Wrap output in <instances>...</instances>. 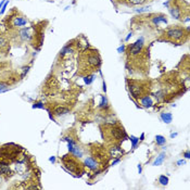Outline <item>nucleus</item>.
Listing matches in <instances>:
<instances>
[{"label": "nucleus", "mask_w": 190, "mask_h": 190, "mask_svg": "<svg viewBox=\"0 0 190 190\" xmlns=\"http://www.w3.org/2000/svg\"><path fill=\"white\" fill-rule=\"evenodd\" d=\"M101 66V57L98 50L86 49L78 57V69L79 74L88 75L99 71Z\"/></svg>", "instance_id": "nucleus-1"}, {"label": "nucleus", "mask_w": 190, "mask_h": 190, "mask_svg": "<svg viewBox=\"0 0 190 190\" xmlns=\"http://www.w3.org/2000/svg\"><path fill=\"white\" fill-rule=\"evenodd\" d=\"M189 27H184L181 25H171L162 33L161 40L168 41L176 45H183L188 40Z\"/></svg>", "instance_id": "nucleus-2"}, {"label": "nucleus", "mask_w": 190, "mask_h": 190, "mask_svg": "<svg viewBox=\"0 0 190 190\" xmlns=\"http://www.w3.org/2000/svg\"><path fill=\"white\" fill-rule=\"evenodd\" d=\"M167 7L168 11L173 19L178 21H184V17H188L189 15V5L185 0H168L164 3Z\"/></svg>", "instance_id": "nucleus-3"}, {"label": "nucleus", "mask_w": 190, "mask_h": 190, "mask_svg": "<svg viewBox=\"0 0 190 190\" xmlns=\"http://www.w3.org/2000/svg\"><path fill=\"white\" fill-rule=\"evenodd\" d=\"M128 89L134 99H139L148 95L150 91V84L147 81H136V79H128Z\"/></svg>", "instance_id": "nucleus-4"}, {"label": "nucleus", "mask_w": 190, "mask_h": 190, "mask_svg": "<svg viewBox=\"0 0 190 190\" xmlns=\"http://www.w3.org/2000/svg\"><path fill=\"white\" fill-rule=\"evenodd\" d=\"M62 162H63L65 168L69 172L75 174L76 176H81L83 175V173H84V165L77 161L76 156H74L73 154L64 156L62 158Z\"/></svg>", "instance_id": "nucleus-5"}, {"label": "nucleus", "mask_w": 190, "mask_h": 190, "mask_svg": "<svg viewBox=\"0 0 190 190\" xmlns=\"http://www.w3.org/2000/svg\"><path fill=\"white\" fill-rule=\"evenodd\" d=\"M105 132L109 135L110 139H113L114 142H121L124 139L127 138V135L125 130H124V128L121 125H119V124L113 125V126L112 125L108 126Z\"/></svg>", "instance_id": "nucleus-6"}, {"label": "nucleus", "mask_w": 190, "mask_h": 190, "mask_svg": "<svg viewBox=\"0 0 190 190\" xmlns=\"http://www.w3.org/2000/svg\"><path fill=\"white\" fill-rule=\"evenodd\" d=\"M7 22L10 23L12 28H20V27H23L28 23L27 19L22 14H20V15H17H17H8Z\"/></svg>", "instance_id": "nucleus-7"}, {"label": "nucleus", "mask_w": 190, "mask_h": 190, "mask_svg": "<svg viewBox=\"0 0 190 190\" xmlns=\"http://www.w3.org/2000/svg\"><path fill=\"white\" fill-rule=\"evenodd\" d=\"M149 19L151 23L154 26H159L160 24H166L167 23V17L165 14L162 13H158V14H151L149 15Z\"/></svg>", "instance_id": "nucleus-8"}, {"label": "nucleus", "mask_w": 190, "mask_h": 190, "mask_svg": "<svg viewBox=\"0 0 190 190\" xmlns=\"http://www.w3.org/2000/svg\"><path fill=\"white\" fill-rule=\"evenodd\" d=\"M84 164H85V166L88 167L89 169H91V171H96V169H98V161L95 159V158H92V156H88L87 159H85V161H84Z\"/></svg>", "instance_id": "nucleus-9"}, {"label": "nucleus", "mask_w": 190, "mask_h": 190, "mask_svg": "<svg viewBox=\"0 0 190 190\" xmlns=\"http://www.w3.org/2000/svg\"><path fill=\"white\" fill-rule=\"evenodd\" d=\"M119 3L124 5L127 7H134V6H141L146 3L148 0H116Z\"/></svg>", "instance_id": "nucleus-10"}, {"label": "nucleus", "mask_w": 190, "mask_h": 190, "mask_svg": "<svg viewBox=\"0 0 190 190\" xmlns=\"http://www.w3.org/2000/svg\"><path fill=\"white\" fill-rule=\"evenodd\" d=\"M8 49H9V38L6 35L0 34V53L7 52Z\"/></svg>", "instance_id": "nucleus-11"}, {"label": "nucleus", "mask_w": 190, "mask_h": 190, "mask_svg": "<svg viewBox=\"0 0 190 190\" xmlns=\"http://www.w3.org/2000/svg\"><path fill=\"white\" fill-rule=\"evenodd\" d=\"M139 100H140V103L144 108H151L153 105V100L149 95H146L144 97H141Z\"/></svg>", "instance_id": "nucleus-12"}, {"label": "nucleus", "mask_w": 190, "mask_h": 190, "mask_svg": "<svg viewBox=\"0 0 190 190\" xmlns=\"http://www.w3.org/2000/svg\"><path fill=\"white\" fill-rule=\"evenodd\" d=\"M68 113H69V109L65 107H58L53 110V115L56 116H61L64 114H68Z\"/></svg>", "instance_id": "nucleus-13"}, {"label": "nucleus", "mask_w": 190, "mask_h": 190, "mask_svg": "<svg viewBox=\"0 0 190 190\" xmlns=\"http://www.w3.org/2000/svg\"><path fill=\"white\" fill-rule=\"evenodd\" d=\"M165 156H166L165 152H162L161 154H160V156L156 159V161L153 162V164H152V165H153V166H160L162 163L164 162V160H165Z\"/></svg>", "instance_id": "nucleus-14"}, {"label": "nucleus", "mask_w": 190, "mask_h": 190, "mask_svg": "<svg viewBox=\"0 0 190 190\" xmlns=\"http://www.w3.org/2000/svg\"><path fill=\"white\" fill-rule=\"evenodd\" d=\"M161 120L166 124H169L173 121V115L172 113H161Z\"/></svg>", "instance_id": "nucleus-15"}, {"label": "nucleus", "mask_w": 190, "mask_h": 190, "mask_svg": "<svg viewBox=\"0 0 190 190\" xmlns=\"http://www.w3.org/2000/svg\"><path fill=\"white\" fill-rule=\"evenodd\" d=\"M109 107V103H108V99L105 96H102L101 97V101H100V103H99V108H101V109H107Z\"/></svg>", "instance_id": "nucleus-16"}, {"label": "nucleus", "mask_w": 190, "mask_h": 190, "mask_svg": "<svg viewBox=\"0 0 190 190\" xmlns=\"http://www.w3.org/2000/svg\"><path fill=\"white\" fill-rule=\"evenodd\" d=\"M156 142L158 146H163V144H166V139L164 138L161 135H156Z\"/></svg>", "instance_id": "nucleus-17"}, {"label": "nucleus", "mask_w": 190, "mask_h": 190, "mask_svg": "<svg viewBox=\"0 0 190 190\" xmlns=\"http://www.w3.org/2000/svg\"><path fill=\"white\" fill-rule=\"evenodd\" d=\"M159 183L163 186H166L168 184V177L165 176V175H161L160 177H159Z\"/></svg>", "instance_id": "nucleus-18"}, {"label": "nucleus", "mask_w": 190, "mask_h": 190, "mask_svg": "<svg viewBox=\"0 0 190 190\" xmlns=\"http://www.w3.org/2000/svg\"><path fill=\"white\" fill-rule=\"evenodd\" d=\"M129 139H130V142H132V149H135V148L137 147V144H139V138L135 137V136H130V137H129Z\"/></svg>", "instance_id": "nucleus-19"}, {"label": "nucleus", "mask_w": 190, "mask_h": 190, "mask_svg": "<svg viewBox=\"0 0 190 190\" xmlns=\"http://www.w3.org/2000/svg\"><path fill=\"white\" fill-rule=\"evenodd\" d=\"M84 81L86 83L87 85H89V84H91L92 81H93V75L92 74H88L85 76V78H84Z\"/></svg>", "instance_id": "nucleus-20"}, {"label": "nucleus", "mask_w": 190, "mask_h": 190, "mask_svg": "<svg viewBox=\"0 0 190 190\" xmlns=\"http://www.w3.org/2000/svg\"><path fill=\"white\" fill-rule=\"evenodd\" d=\"M45 108V105L42 102H34L33 104V109H44Z\"/></svg>", "instance_id": "nucleus-21"}, {"label": "nucleus", "mask_w": 190, "mask_h": 190, "mask_svg": "<svg viewBox=\"0 0 190 190\" xmlns=\"http://www.w3.org/2000/svg\"><path fill=\"white\" fill-rule=\"evenodd\" d=\"M7 89H8V85L5 84V83H0V93L3 91H6Z\"/></svg>", "instance_id": "nucleus-22"}, {"label": "nucleus", "mask_w": 190, "mask_h": 190, "mask_svg": "<svg viewBox=\"0 0 190 190\" xmlns=\"http://www.w3.org/2000/svg\"><path fill=\"white\" fill-rule=\"evenodd\" d=\"M117 51L120 52V53H122V52H124V51H125V47H124V46H123V47H120V48L117 49Z\"/></svg>", "instance_id": "nucleus-23"}, {"label": "nucleus", "mask_w": 190, "mask_h": 190, "mask_svg": "<svg viewBox=\"0 0 190 190\" xmlns=\"http://www.w3.org/2000/svg\"><path fill=\"white\" fill-rule=\"evenodd\" d=\"M184 156L186 158V159H189L190 158V154H189V151H186L184 153Z\"/></svg>", "instance_id": "nucleus-24"}, {"label": "nucleus", "mask_w": 190, "mask_h": 190, "mask_svg": "<svg viewBox=\"0 0 190 190\" xmlns=\"http://www.w3.org/2000/svg\"><path fill=\"white\" fill-rule=\"evenodd\" d=\"M184 164H185L184 160H179V161L177 162V165H179V166H181V165H184Z\"/></svg>", "instance_id": "nucleus-25"}, {"label": "nucleus", "mask_w": 190, "mask_h": 190, "mask_svg": "<svg viewBox=\"0 0 190 190\" xmlns=\"http://www.w3.org/2000/svg\"><path fill=\"white\" fill-rule=\"evenodd\" d=\"M121 161V160H120V159H116L115 161H113L112 162V165H113V166H114V165H115V164H117V163H119V162Z\"/></svg>", "instance_id": "nucleus-26"}, {"label": "nucleus", "mask_w": 190, "mask_h": 190, "mask_svg": "<svg viewBox=\"0 0 190 190\" xmlns=\"http://www.w3.org/2000/svg\"><path fill=\"white\" fill-rule=\"evenodd\" d=\"M5 2H6V1H5V0H2V1H1V2H0V9H1V8H2V6H3V5H5Z\"/></svg>", "instance_id": "nucleus-27"}, {"label": "nucleus", "mask_w": 190, "mask_h": 190, "mask_svg": "<svg viewBox=\"0 0 190 190\" xmlns=\"http://www.w3.org/2000/svg\"><path fill=\"white\" fill-rule=\"evenodd\" d=\"M141 171H142V169H141V165L139 164V165H138V172H139V174H141Z\"/></svg>", "instance_id": "nucleus-28"}, {"label": "nucleus", "mask_w": 190, "mask_h": 190, "mask_svg": "<svg viewBox=\"0 0 190 190\" xmlns=\"http://www.w3.org/2000/svg\"><path fill=\"white\" fill-rule=\"evenodd\" d=\"M49 161H50V162H54V161H56V158H54V156H52V158H50V159H49Z\"/></svg>", "instance_id": "nucleus-29"}, {"label": "nucleus", "mask_w": 190, "mask_h": 190, "mask_svg": "<svg viewBox=\"0 0 190 190\" xmlns=\"http://www.w3.org/2000/svg\"><path fill=\"white\" fill-rule=\"evenodd\" d=\"M144 134L142 132V134H141V136H140V139H139V140H144Z\"/></svg>", "instance_id": "nucleus-30"}, {"label": "nucleus", "mask_w": 190, "mask_h": 190, "mask_svg": "<svg viewBox=\"0 0 190 190\" xmlns=\"http://www.w3.org/2000/svg\"><path fill=\"white\" fill-rule=\"evenodd\" d=\"M130 37H132V33H130V34H128V36L126 37V41L129 40V38H130Z\"/></svg>", "instance_id": "nucleus-31"}, {"label": "nucleus", "mask_w": 190, "mask_h": 190, "mask_svg": "<svg viewBox=\"0 0 190 190\" xmlns=\"http://www.w3.org/2000/svg\"><path fill=\"white\" fill-rule=\"evenodd\" d=\"M105 86H107V85H105V83L103 81V90H104V92L107 91V87H105Z\"/></svg>", "instance_id": "nucleus-32"}, {"label": "nucleus", "mask_w": 190, "mask_h": 190, "mask_svg": "<svg viewBox=\"0 0 190 190\" xmlns=\"http://www.w3.org/2000/svg\"><path fill=\"white\" fill-rule=\"evenodd\" d=\"M176 136H177V134H176V132H175V134H171V137H172V138L176 137Z\"/></svg>", "instance_id": "nucleus-33"}, {"label": "nucleus", "mask_w": 190, "mask_h": 190, "mask_svg": "<svg viewBox=\"0 0 190 190\" xmlns=\"http://www.w3.org/2000/svg\"><path fill=\"white\" fill-rule=\"evenodd\" d=\"M0 15H1V14H0Z\"/></svg>", "instance_id": "nucleus-34"}]
</instances>
